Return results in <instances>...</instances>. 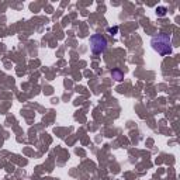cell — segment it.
I'll use <instances>...</instances> for the list:
<instances>
[{"mask_svg":"<svg viewBox=\"0 0 180 180\" xmlns=\"http://www.w3.org/2000/svg\"><path fill=\"white\" fill-rule=\"evenodd\" d=\"M151 45H152L153 51H156L159 55L165 56L172 54L173 46H172V38L168 34H158L151 40Z\"/></svg>","mask_w":180,"mask_h":180,"instance_id":"1","label":"cell"},{"mask_svg":"<svg viewBox=\"0 0 180 180\" xmlns=\"http://www.w3.org/2000/svg\"><path fill=\"white\" fill-rule=\"evenodd\" d=\"M90 49L93 54H103L107 49V40L101 34H93L90 37Z\"/></svg>","mask_w":180,"mask_h":180,"instance_id":"2","label":"cell"},{"mask_svg":"<svg viewBox=\"0 0 180 180\" xmlns=\"http://www.w3.org/2000/svg\"><path fill=\"white\" fill-rule=\"evenodd\" d=\"M111 76H113V79L118 80V82L124 79V73H122L120 69H113V70H111Z\"/></svg>","mask_w":180,"mask_h":180,"instance_id":"3","label":"cell"},{"mask_svg":"<svg viewBox=\"0 0 180 180\" xmlns=\"http://www.w3.org/2000/svg\"><path fill=\"white\" fill-rule=\"evenodd\" d=\"M156 14H158V15H165L166 14V9H165V7L158 9V10H156Z\"/></svg>","mask_w":180,"mask_h":180,"instance_id":"4","label":"cell"},{"mask_svg":"<svg viewBox=\"0 0 180 180\" xmlns=\"http://www.w3.org/2000/svg\"><path fill=\"white\" fill-rule=\"evenodd\" d=\"M108 33H111V34L117 33V27H114V28H108Z\"/></svg>","mask_w":180,"mask_h":180,"instance_id":"5","label":"cell"}]
</instances>
